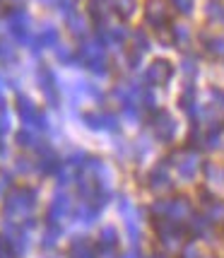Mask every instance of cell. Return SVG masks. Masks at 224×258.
I'll use <instances>...</instances> for the list:
<instances>
[{
  "label": "cell",
  "instance_id": "1",
  "mask_svg": "<svg viewBox=\"0 0 224 258\" xmlns=\"http://www.w3.org/2000/svg\"><path fill=\"white\" fill-rule=\"evenodd\" d=\"M145 20L155 29H162L164 24L169 22V10H167V3L164 0H147V8H145Z\"/></svg>",
  "mask_w": 224,
  "mask_h": 258
},
{
  "label": "cell",
  "instance_id": "2",
  "mask_svg": "<svg viewBox=\"0 0 224 258\" xmlns=\"http://www.w3.org/2000/svg\"><path fill=\"white\" fill-rule=\"evenodd\" d=\"M171 73H174V68L169 60H155L150 70H147V80L150 82H155V85H164L169 78H171Z\"/></svg>",
  "mask_w": 224,
  "mask_h": 258
},
{
  "label": "cell",
  "instance_id": "3",
  "mask_svg": "<svg viewBox=\"0 0 224 258\" xmlns=\"http://www.w3.org/2000/svg\"><path fill=\"white\" fill-rule=\"evenodd\" d=\"M155 131H157L159 138L171 140V135H174V131H176V123L169 118V113H159V118H155Z\"/></svg>",
  "mask_w": 224,
  "mask_h": 258
},
{
  "label": "cell",
  "instance_id": "4",
  "mask_svg": "<svg viewBox=\"0 0 224 258\" xmlns=\"http://www.w3.org/2000/svg\"><path fill=\"white\" fill-rule=\"evenodd\" d=\"M116 8L121 12V17H130L135 8V0H116Z\"/></svg>",
  "mask_w": 224,
  "mask_h": 258
},
{
  "label": "cell",
  "instance_id": "5",
  "mask_svg": "<svg viewBox=\"0 0 224 258\" xmlns=\"http://www.w3.org/2000/svg\"><path fill=\"white\" fill-rule=\"evenodd\" d=\"M171 3H174V5H176V10L183 12V15H188L191 8H193V0H171Z\"/></svg>",
  "mask_w": 224,
  "mask_h": 258
},
{
  "label": "cell",
  "instance_id": "6",
  "mask_svg": "<svg viewBox=\"0 0 224 258\" xmlns=\"http://www.w3.org/2000/svg\"><path fill=\"white\" fill-rule=\"evenodd\" d=\"M181 171H183V176H193V171H195V162H193V159H186V162L181 164Z\"/></svg>",
  "mask_w": 224,
  "mask_h": 258
},
{
  "label": "cell",
  "instance_id": "7",
  "mask_svg": "<svg viewBox=\"0 0 224 258\" xmlns=\"http://www.w3.org/2000/svg\"><path fill=\"white\" fill-rule=\"evenodd\" d=\"M210 51H214V53H224V39H212V41H210Z\"/></svg>",
  "mask_w": 224,
  "mask_h": 258
},
{
  "label": "cell",
  "instance_id": "8",
  "mask_svg": "<svg viewBox=\"0 0 224 258\" xmlns=\"http://www.w3.org/2000/svg\"><path fill=\"white\" fill-rule=\"evenodd\" d=\"M207 8H210V17H219V15H222V10H219V8H222V5H219V3H210V5H207Z\"/></svg>",
  "mask_w": 224,
  "mask_h": 258
},
{
  "label": "cell",
  "instance_id": "9",
  "mask_svg": "<svg viewBox=\"0 0 224 258\" xmlns=\"http://www.w3.org/2000/svg\"><path fill=\"white\" fill-rule=\"evenodd\" d=\"M155 258H164V256H155Z\"/></svg>",
  "mask_w": 224,
  "mask_h": 258
}]
</instances>
